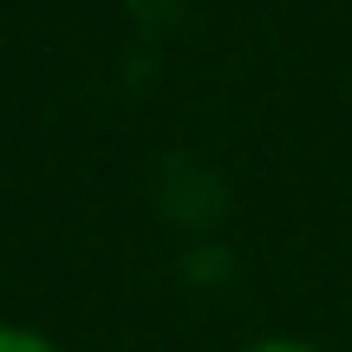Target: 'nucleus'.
I'll return each mask as SVG.
<instances>
[{"mask_svg": "<svg viewBox=\"0 0 352 352\" xmlns=\"http://www.w3.org/2000/svg\"><path fill=\"white\" fill-rule=\"evenodd\" d=\"M0 352H65V346L46 340L39 327H13V320H0Z\"/></svg>", "mask_w": 352, "mask_h": 352, "instance_id": "f257e3e1", "label": "nucleus"}, {"mask_svg": "<svg viewBox=\"0 0 352 352\" xmlns=\"http://www.w3.org/2000/svg\"><path fill=\"white\" fill-rule=\"evenodd\" d=\"M241 352H320V346H307V340H254V346H241Z\"/></svg>", "mask_w": 352, "mask_h": 352, "instance_id": "f03ea898", "label": "nucleus"}]
</instances>
